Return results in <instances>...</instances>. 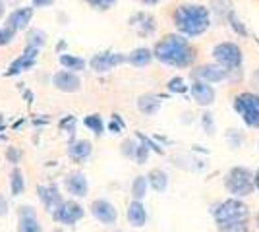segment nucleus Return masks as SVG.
<instances>
[{"label":"nucleus","instance_id":"obj_11","mask_svg":"<svg viewBox=\"0 0 259 232\" xmlns=\"http://www.w3.org/2000/svg\"><path fill=\"white\" fill-rule=\"evenodd\" d=\"M18 232H45L37 219V211L31 205L18 207Z\"/></svg>","mask_w":259,"mask_h":232},{"label":"nucleus","instance_id":"obj_40","mask_svg":"<svg viewBox=\"0 0 259 232\" xmlns=\"http://www.w3.org/2000/svg\"><path fill=\"white\" fill-rule=\"evenodd\" d=\"M23 97H25V101L31 105L33 99H35V95H33V91H23Z\"/></svg>","mask_w":259,"mask_h":232},{"label":"nucleus","instance_id":"obj_20","mask_svg":"<svg viewBox=\"0 0 259 232\" xmlns=\"http://www.w3.org/2000/svg\"><path fill=\"white\" fill-rule=\"evenodd\" d=\"M91 153H93V145H91V142H87V140H76V142H72L70 147H68L70 159L76 161V163L87 161L91 157Z\"/></svg>","mask_w":259,"mask_h":232},{"label":"nucleus","instance_id":"obj_4","mask_svg":"<svg viewBox=\"0 0 259 232\" xmlns=\"http://www.w3.org/2000/svg\"><path fill=\"white\" fill-rule=\"evenodd\" d=\"M225 186L232 194V198H246L253 194V172L246 166H234L230 168L225 180Z\"/></svg>","mask_w":259,"mask_h":232},{"label":"nucleus","instance_id":"obj_43","mask_svg":"<svg viewBox=\"0 0 259 232\" xmlns=\"http://www.w3.org/2000/svg\"><path fill=\"white\" fill-rule=\"evenodd\" d=\"M140 2H143V4H159L161 0H140Z\"/></svg>","mask_w":259,"mask_h":232},{"label":"nucleus","instance_id":"obj_5","mask_svg":"<svg viewBox=\"0 0 259 232\" xmlns=\"http://www.w3.org/2000/svg\"><path fill=\"white\" fill-rule=\"evenodd\" d=\"M234 111L242 116L248 128H259V95L244 91L234 97Z\"/></svg>","mask_w":259,"mask_h":232},{"label":"nucleus","instance_id":"obj_22","mask_svg":"<svg viewBox=\"0 0 259 232\" xmlns=\"http://www.w3.org/2000/svg\"><path fill=\"white\" fill-rule=\"evenodd\" d=\"M58 62H60V66L68 70V72H83L87 66V62L81 58V56H76V55H68V53H62V55L58 56Z\"/></svg>","mask_w":259,"mask_h":232},{"label":"nucleus","instance_id":"obj_29","mask_svg":"<svg viewBox=\"0 0 259 232\" xmlns=\"http://www.w3.org/2000/svg\"><path fill=\"white\" fill-rule=\"evenodd\" d=\"M168 91L170 93H176V95H182V93H186L188 89H190V85H186V81H184L182 77H172L170 81H168Z\"/></svg>","mask_w":259,"mask_h":232},{"label":"nucleus","instance_id":"obj_30","mask_svg":"<svg viewBox=\"0 0 259 232\" xmlns=\"http://www.w3.org/2000/svg\"><path fill=\"white\" fill-rule=\"evenodd\" d=\"M228 22H230V27H232L238 35H242V37H246V35H248V29L244 27V23L238 20L234 12H230V14H228Z\"/></svg>","mask_w":259,"mask_h":232},{"label":"nucleus","instance_id":"obj_18","mask_svg":"<svg viewBox=\"0 0 259 232\" xmlns=\"http://www.w3.org/2000/svg\"><path fill=\"white\" fill-rule=\"evenodd\" d=\"M132 27L138 31L140 35H153L155 33V29H157V22H155V18H153L151 14H145V12H140V14H136L132 20Z\"/></svg>","mask_w":259,"mask_h":232},{"label":"nucleus","instance_id":"obj_7","mask_svg":"<svg viewBox=\"0 0 259 232\" xmlns=\"http://www.w3.org/2000/svg\"><path fill=\"white\" fill-rule=\"evenodd\" d=\"M51 215L58 224L74 226L77 221H81L85 217V209H83V205H79L74 199H62V203Z\"/></svg>","mask_w":259,"mask_h":232},{"label":"nucleus","instance_id":"obj_38","mask_svg":"<svg viewBox=\"0 0 259 232\" xmlns=\"http://www.w3.org/2000/svg\"><path fill=\"white\" fill-rule=\"evenodd\" d=\"M54 4V0H31L33 8H51Z\"/></svg>","mask_w":259,"mask_h":232},{"label":"nucleus","instance_id":"obj_6","mask_svg":"<svg viewBox=\"0 0 259 232\" xmlns=\"http://www.w3.org/2000/svg\"><path fill=\"white\" fill-rule=\"evenodd\" d=\"M213 56H215L217 64L223 66L228 72H238L242 68L244 62V55H242V49L236 43H219L213 49Z\"/></svg>","mask_w":259,"mask_h":232},{"label":"nucleus","instance_id":"obj_3","mask_svg":"<svg viewBox=\"0 0 259 232\" xmlns=\"http://www.w3.org/2000/svg\"><path fill=\"white\" fill-rule=\"evenodd\" d=\"M174 25L186 37H197L211 27V12L201 4H184L174 12Z\"/></svg>","mask_w":259,"mask_h":232},{"label":"nucleus","instance_id":"obj_48","mask_svg":"<svg viewBox=\"0 0 259 232\" xmlns=\"http://www.w3.org/2000/svg\"><path fill=\"white\" fill-rule=\"evenodd\" d=\"M118 232H122V230H118Z\"/></svg>","mask_w":259,"mask_h":232},{"label":"nucleus","instance_id":"obj_35","mask_svg":"<svg viewBox=\"0 0 259 232\" xmlns=\"http://www.w3.org/2000/svg\"><path fill=\"white\" fill-rule=\"evenodd\" d=\"M60 128H62L64 132L70 133V135H74V132H76V118H74V116H66V118H62Z\"/></svg>","mask_w":259,"mask_h":232},{"label":"nucleus","instance_id":"obj_16","mask_svg":"<svg viewBox=\"0 0 259 232\" xmlns=\"http://www.w3.org/2000/svg\"><path fill=\"white\" fill-rule=\"evenodd\" d=\"M53 85L62 93H76L81 89V79L74 72L68 70H60L53 76Z\"/></svg>","mask_w":259,"mask_h":232},{"label":"nucleus","instance_id":"obj_19","mask_svg":"<svg viewBox=\"0 0 259 232\" xmlns=\"http://www.w3.org/2000/svg\"><path fill=\"white\" fill-rule=\"evenodd\" d=\"M126 217H128V222L132 224V226L141 228V226H145V222H147V209H145V205H143L141 201L134 199V201L128 205Z\"/></svg>","mask_w":259,"mask_h":232},{"label":"nucleus","instance_id":"obj_26","mask_svg":"<svg viewBox=\"0 0 259 232\" xmlns=\"http://www.w3.org/2000/svg\"><path fill=\"white\" fill-rule=\"evenodd\" d=\"M147 190H149V182L147 176H136L132 182V198L141 201V199L147 196Z\"/></svg>","mask_w":259,"mask_h":232},{"label":"nucleus","instance_id":"obj_14","mask_svg":"<svg viewBox=\"0 0 259 232\" xmlns=\"http://www.w3.org/2000/svg\"><path fill=\"white\" fill-rule=\"evenodd\" d=\"M234 72H228L219 64H207V66L197 68L194 72V77L199 81H205V83H217V81H223V79H230Z\"/></svg>","mask_w":259,"mask_h":232},{"label":"nucleus","instance_id":"obj_10","mask_svg":"<svg viewBox=\"0 0 259 232\" xmlns=\"http://www.w3.org/2000/svg\"><path fill=\"white\" fill-rule=\"evenodd\" d=\"M124 62H126V55H122V53H99L91 58L89 64L95 72L105 74V72H110V70H114Z\"/></svg>","mask_w":259,"mask_h":232},{"label":"nucleus","instance_id":"obj_17","mask_svg":"<svg viewBox=\"0 0 259 232\" xmlns=\"http://www.w3.org/2000/svg\"><path fill=\"white\" fill-rule=\"evenodd\" d=\"M190 91L194 95V99L201 105V107H209L215 103V89L211 83H205V81H199L195 79L194 83L190 85Z\"/></svg>","mask_w":259,"mask_h":232},{"label":"nucleus","instance_id":"obj_1","mask_svg":"<svg viewBox=\"0 0 259 232\" xmlns=\"http://www.w3.org/2000/svg\"><path fill=\"white\" fill-rule=\"evenodd\" d=\"M211 215L215 219L219 232H248L249 228L248 205L238 198H230L215 203L211 209Z\"/></svg>","mask_w":259,"mask_h":232},{"label":"nucleus","instance_id":"obj_27","mask_svg":"<svg viewBox=\"0 0 259 232\" xmlns=\"http://www.w3.org/2000/svg\"><path fill=\"white\" fill-rule=\"evenodd\" d=\"M83 124H85L87 128L95 133V135H103V133H105V120L101 118V114H89V116L83 118Z\"/></svg>","mask_w":259,"mask_h":232},{"label":"nucleus","instance_id":"obj_34","mask_svg":"<svg viewBox=\"0 0 259 232\" xmlns=\"http://www.w3.org/2000/svg\"><path fill=\"white\" fill-rule=\"evenodd\" d=\"M22 157H23L22 149H16V147H8L6 149V159L10 161L12 165H18L22 161Z\"/></svg>","mask_w":259,"mask_h":232},{"label":"nucleus","instance_id":"obj_15","mask_svg":"<svg viewBox=\"0 0 259 232\" xmlns=\"http://www.w3.org/2000/svg\"><path fill=\"white\" fill-rule=\"evenodd\" d=\"M64 188L70 196L74 198H85L89 194V182H87V176L79 170H74L70 172L68 176L64 178Z\"/></svg>","mask_w":259,"mask_h":232},{"label":"nucleus","instance_id":"obj_42","mask_svg":"<svg viewBox=\"0 0 259 232\" xmlns=\"http://www.w3.org/2000/svg\"><path fill=\"white\" fill-rule=\"evenodd\" d=\"M253 186L259 190V170L255 172V176H253Z\"/></svg>","mask_w":259,"mask_h":232},{"label":"nucleus","instance_id":"obj_45","mask_svg":"<svg viewBox=\"0 0 259 232\" xmlns=\"http://www.w3.org/2000/svg\"><path fill=\"white\" fill-rule=\"evenodd\" d=\"M255 224H257V228H259V213H257V217H255Z\"/></svg>","mask_w":259,"mask_h":232},{"label":"nucleus","instance_id":"obj_24","mask_svg":"<svg viewBox=\"0 0 259 232\" xmlns=\"http://www.w3.org/2000/svg\"><path fill=\"white\" fill-rule=\"evenodd\" d=\"M10 192L14 198L22 196L25 192V178H23V172L20 166H14L10 172Z\"/></svg>","mask_w":259,"mask_h":232},{"label":"nucleus","instance_id":"obj_39","mask_svg":"<svg viewBox=\"0 0 259 232\" xmlns=\"http://www.w3.org/2000/svg\"><path fill=\"white\" fill-rule=\"evenodd\" d=\"M203 128H205L209 133H213V130H215V124H213L211 114H203Z\"/></svg>","mask_w":259,"mask_h":232},{"label":"nucleus","instance_id":"obj_33","mask_svg":"<svg viewBox=\"0 0 259 232\" xmlns=\"http://www.w3.org/2000/svg\"><path fill=\"white\" fill-rule=\"evenodd\" d=\"M89 6H93L95 10H108L116 4V0H85Z\"/></svg>","mask_w":259,"mask_h":232},{"label":"nucleus","instance_id":"obj_36","mask_svg":"<svg viewBox=\"0 0 259 232\" xmlns=\"http://www.w3.org/2000/svg\"><path fill=\"white\" fill-rule=\"evenodd\" d=\"M136 147H138V142H136V140H126V142L122 144V153L126 155V157H132V159H134Z\"/></svg>","mask_w":259,"mask_h":232},{"label":"nucleus","instance_id":"obj_21","mask_svg":"<svg viewBox=\"0 0 259 232\" xmlns=\"http://www.w3.org/2000/svg\"><path fill=\"white\" fill-rule=\"evenodd\" d=\"M151 60H153V51L145 49V47H140V49L132 51V53L126 56V62H130L132 66H136V68L149 66V64H151Z\"/></svg>","mask_w":259,"mask_h":232},{"label":"nucleus","instance_id":"obj_9","mask_svg":"<svg viewBox=\"0 0 259 232\" xmlns=\"http://www.w3.org/2000/svg\"><path fill=\"white\" fill-rule=\"evenodd\" d=\"M89 209H91V215L105 226H112L118 221V211L108 199H95Z\"/></svg>","mask_w":259,"mask_h":232},{"label":"nucleus","instance_id":"obj_28","mask_svg":"<svg viewBox=\"0 0 259 232\" xmlns=\"http://www.w3.org/2000/svg\"><path fill=\"white\" fill-rule=\"evenodd\" d=\"M27 44H29V47H35V49H41L43 44H47V33H45L43 29L33 27L31 31L27 33Z\"/></svg>","mask_w":259,"mask_h":232},{"label":"nucleus","instance_id":"obj_25","mask_svg":"<svg viewBox=\"0 0 259 232\" xmlns=\"http://www.w3.org/2000/svg\"><path fill=\"white\" fill-rule=\"evenodd\" d=\"M147 182H149V186H151L155 192H164L166 186H168V176H166L164 170L155 168V170H151V172L147 174Z\"/></svg>","mask_w":259,"mask_h":232},{"label":"nucleus","instance_id":"obj_31","mask_svg":"<svg viewBox=\"0 0 259 232\" xmlns=\"http://www.w3.org/2000/svg\"><path fill=\"white\" fill-rule=\"evenodd\" d=\"M14 39H16V31L10 29L8 25H2V27H0V47L10 44Z\"/></svg>","mask_w":259,"mask_h":232},{"label":"nucleus","instance_id":"obj_2","mask_svg":"<svg viewBox=\"0 0 259 232\" xmlns=\"http://www.w3.org/2000/svg\"><path fill=\"white\" fill-rule=\"evenodd\" d=\"M153 56L172 68H188L195 62V49L182 35H166L155 44Z\"/></svg>","mask_w":259,"mask_h":232},{"label":"nucleus","instance_id":"obj_23","mask_svg":"<svg viewBox=\"0 0 259 232\" xmlns=\"http://www.w3.org/2000/svg\"><path fill=\"white\" fill-rule=\"evenodd\" d=\"M138 109L145 116H153V114H157L159 109H161V97L151 95V93L149 95H141L140 99H138Z\"/></svg>","mask_w":259,"mask_h":232},{"label":"nucleus","instance_id":"obj_12","mask_svg":"<svg viewBox=\"0 0 259 232\" xmlns=\"http://www.w3.org/2000/svg\"><path fill=\"white\" fill-rule=\"evenodd\" d=\"M37 198L45 207V211H49V213H53L62 203V194H60L56 184H39L37 186Z\"/></svg>","mask_w":259,"mask_h":232},{"label":"nucleus","instance_id":"obj_44","mask_svg":"<svg viewBox=\"0 0 259 232\" xmlns=\"http://www.w3.org/2000/svg\"><path fill=\"white\" fill-rule=\"evenodd\" d=\"M64 47H66V43H64V41H60V43H58V47H56V49L60 51V49H64Z\"/></svg>","mask_w":259,"mask_h":232},{"label":"nucleus","instance_id":"obj_46","mask_svg":"<svg viewBox=\"0 0 259 232\" xmlns=\"http://www.w3.org/2000/svg\"><path fill=\"white\" fill-rule=\"evenodd\" d=\"M255 79H257V81H259V70H257V74H255Z\"/></svg>","mask_w":259,"mask_h":232},{"label":"nucleus","instance_id":"obj_32","mask_svg":"<svg viewBox=\"0 0 259 232\" xmlns=\"http://www.w3.org/2000/svg\"><path fill=\"white\" fill-rule=\"evenodd\" d=\"M124 128H126V124L124 120L120 118V114H112V120L108 122V130L112 133H122L124 132Z\"/></svg>","mask_w":259,"mask_h":232},{"label":"nucleus","instance_id":"obj_37","mask_svg":"<svg viewBox=\"0 0 259 232\" xmlns=\"http://www.w3.org/2000/svg\"><path fill=\"white\" fill-rule=\"evenodd\" d=\"M10 211V205H8V199L0 194V217H6Z\"/></svg>","mask_w":259,"mask_h":232},{"label":"nucleus","instance_id":"obj_13","mask_svg":"<svg viewBox=\"0 0 259 232\" xmlns=\"http://www.w3.org/2000/svg\"><path fill=\"white\" fill-rule=\"evenodd\" d=\"M33 16H35V8H33V6L16 8V10H12L10 14H8V18H6V23H4V25H8L10 29H14V31L18 33V31H23V29L29 27Z\"/></svg>","mask_w":259,"mask_h":232},{"label":"nucleus","instance_id":"obj_8","mask_svg":"<svg viewBox=\"0 0 259 232\" xmlns=\"http://www.w3.org/2000/svg\"><path fill=\"white\" fill-rule=\"evenodd\" d=\"M37 56H39V49H35V47H25V51H23V55H20L14 62H12L8 70L4 72V76L6 77H14V76H20L23 72H27V70H31L35 64H37Z\"/></svg>","mask_w":259,"mask_h":232},{"label":"nucleus","instance_id":"obj_47","mask_svg":"<svg viewBox=\"0 0 259 232\" xmlns=\"http://www.w3.org/2000/svg\"><path fill=\"white\" fill-rule=\"evenodd\" d=\"M54 232H62V230H54Z\"/></svg>","mask_w":259,"mask_h":232},{"label":"nucleus","instance_id":"obj_41","mask_svg":"<svg viewBox=\"0 0 259 232\" xmlns=\"http://www.w3.org/2000/svg\"><path fill=\"white\" fill-rule=\"evenodd\" d=\"M6 16V4H4V0H0V20Z\"/></svg>","mask_w":259,"mask_h":232}]
</instances>
